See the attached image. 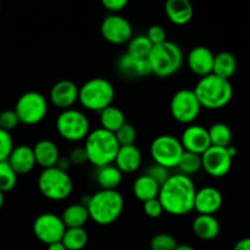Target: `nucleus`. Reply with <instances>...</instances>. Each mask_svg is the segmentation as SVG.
<instances>
[{
	"label": "nucleus",
	"instance_id": "nucleus-12",
	"mask_svg": "<svg viewBox=\"0 0 250 250\" xmlns=\"http://www.w3.org/2000/svg\"><path fill=\"white\" fill-rule=\"evenodd\" d=\"M100 33L109 43L114 45H122L132 39L133 28L126 17L120 14H109L104 17L100 24Z\"/></svg>",
	"mask_w": 250,
	"mask_h": 250
},
{
	"label": "nucleus",
	"instance_id": "nucleus-41",
	"mask_svg": "<svg viewBox=\"0 0 250 250\" xmlns=\"http://www.w3.org/2000/svg\"><path fill=\"white\" fill-rule=\"evenodd\" d=\"M143 210L146 214V216L151 217V219H158V217H160L165 212L163 209V205H161L160 200L158 198L143 203Z\"/></svg>",
	"mask_w": 250,
	"mask_h": 250
},
{
	"label": "nucleus",
	"instance_id": "nucleus-46",
	"mask_svg": "<svg viewBox=\"0 0 250 250\" xmlns=\"http://www.w3.org/2000/svg\"><path fill=\"white\" fill-rule=\"evenodd\" d=\"M48 250H66V248L63 247V244L61 242H56V243L49 244Z\"/></svg>",
	"mask_w": 250,
	"mask_h": 250
},
{
	"label": "nucleus",
	"instance_id": "nucleus-33",
	"mask_svg": "<svg viewBox=\"0 0 250 250\" xmlns=\"http://www.w3.org/2000/svg\"><path fill=\"white\" fill-rule=\"evenodd\" d=\"M177 168L180 170V173L190 177V175H194L198 171L202 170V155L190 153V151H185L183 155L181 156Z\"/></svg>",
	"mask_w": 250,
	"mask_h": 250
},
{
	"label": "nucleus",
	"instance_id": "nucleus-20",
	"mask_svg": "<svg viewBox=\"0 0 250 250\" xmlns=\"http://www.w3.org/2000/svg\"><path fill=\"white\" fill-rule=\"evenodd\" d=\"M7 163L10 164L17 175H26L34 168L36 159H34L33 148L26 144L14 146L11 154H10Z\"/></svg>",
	"mask_w": 250,
	"mask_h": 250
},
{
	"label": "nucleus",
	"instance_id": "nucleus-30",
	"mask_svg": "<svg viewBox=\"0 0 250 250\" xmlns=\"http://www.w3.org/2000/svg\"><path fill=\"white\" fill-rule=\"evenodd\" d=\"M208 132H209L210 143H211L212 146L229 148V146H232L233 133H232L229 125L222 124V122H216V124L211 125L208 128Z\"/></svg>",
	"mask_w": 250,
	"mask_h": 250
},
{
	"label": "nucleus",
	"instance_id": "nucleus-49",
	"mask_svg": "<svg viewBox=\"0 0 250 250\" xmlns=\"http://www.w3.org/2000/svg\"><path fill=\"white\" fill-rule=\"evenodd\" d=\"M0 11H1V4H0Z\"/></svg>",
	"mask_w": 250,
	"mask_h": 250
},
{
	"label": "nucleus",
	"instance_id": "nucleus-44",
	"mask_svg": "<svg viewBox=\"0 0 250 250\" xmlns=\"http://www.w3.org/2000/svg\"><path fill=\"white\" fill-rule=\"evenodd\" d=\"M71 165H72V164H71L68 156L67 158H65V156H60V159H59V161H58V164H56L55 167H58V168H60V170L66 171V172H67V170L71 167Z\"/></svg>",
	"mask_w": 250,
	"mask_h": 250
},
{
	"label": "nucleus",
	"instance_id": "nucleus-45",
	"mask_svg": "<svg viewBox=\"0 0 250 250\" xmlns=\"http://www.w3.org/2000/svg\"><path fill=\"white\" fill-rule=\"evenodd\" d=\"M233 250H250V237L242 238L241 241L234 244Z\"/></svg>",
	"mask_w": 250,
	"mask_h": 250
},
{
	"label": "nucleus",
	"instance_id": "nucleus-26",
	"mask_svg": "<svg viewBox=\"0 0 250 250\" xmlns=\"http://www.w3.org/2000/svg\"><path fill=\"white\" fill-rule=\"evenodd\" d=\"M60 217L66 229H84V225L89 220V214L87 208L77 203L68 205Z\"/></svg>",
	"mask_w": 250,
	"mask_h": 250
},
{
	"label": "nucleus",
	"instance_id": "nucleus-6",
	"mask_svg": "<svg viewBox=\"0 0 250 250\" xmlns=\"http://www.w3.org/2000/svg\"><path fill=\"white\" fill-rule=\"evenodd\" d=\"M115 94L116 92L110 81L103 77H94L80 87L78 102L85 110L100 112L112 105Z\"/></svg>",
	"mask_w": 250,
	"mask_h": 250
},
{
	"label": "nucleus",
	"instance_id": "nucleus-7",
	"mask_svg": "<svg viewBox=\"0 0 250 250\" xmlns=\"http://www.w3.org/2000/svg\"><path fill=\"white\" fill-rule=\"evenodd\" d=\"M38 189L46 199L61 202L67 199L73 190L72 178L58 167L44 168L38 177Z\"/></svg>",
	"mask_w": 250,
	"mask_h": 250
},
{
	"label": "nucleus",
	"instance_id": "nucleus-27",
	"mask_svg": "<svg viewBox=\"0 0 250 250\" xmlns=\"http://www.w3.org/2000/svg\"><path fill=\"white\" fill-rule=\"evenodd\" d=\"M99 121L100 128L115 133L117 129L121 128L126 124V116L120 107L110 105L99 112Z\"/></svg>",
	"mask_w": 250,
	"mask_h": 250
},
{
	"label": "nucleus",
	"instance_id": "nucleus-36",
	"mask_svg": "<svg viewBox=\"0 0 250 250\" xmlns=\"http://www.w3.org/2000/svg\"><path fill=\"white\" fill-rule=\"evenodd\" d=\"M115 137H116L117 142H119L120 146H133L136 143L137 139V131L134 128L133 125L126 124L121 127V128L117 129L115 132Z\"/></svg>",
	"mask_w": 250,
	"mask_h": 250
},
{
	"label": "nucleus",
	"instance_id": "nucleus-1",
	"mask_svg": "<svg viewBox=\"0 0 250 250\" xmlns=\"http://www.w3.org/2000/svg\"><path fill=\"white\" fill-rule=\"evenodd\" d=\"M197 188L189 176L175 173L160 187L158 199L164 211L173 216H185L194 210Z\"/></svg>",
	"mask_w": 250,
	"mask_h": 250
},
{
	"label": "nucleus",
	"instance_id": "nucleus-29",
	"mask_svg": "<svg viewBox=\"0 0 250 250\" xmlns=\"http://www.w3.org/2000/svg\"><path fill=\"white\" fill-rule=\"evenodd\" d=\"M237 66V59L233 54L229 51H220L219 54H215L212 73L229 81L236 73Z\"/></svg>",
	"mask_w": 250,
	"mask_h": 250
},
{
	"label": "nucleus",
	"instance_id": "nucleus-9",
	"mask_svg": "<svg viewBox=\"0 0 250 250\" xmlns=\"http://www.w3.org/2000/svg\"><path fill=\"white\" fill-rule=\"evenodd\" d=\"M14 110L21 124L33 126L45 119L49 111V104L42 93L31 90L23 93L17 99Z\"/></svg>",
	"mask_w": 250,
	"mask_h": 250
},
{
	"label": "nucleus",
	"instance_id": "nucleus-13",
	"mask_svg": "<svg viewBox=\"0 0 250 250\" xmlns=\"http://www.w3.org/2000/svg\"><path fill=\"white\" fill-rule=\"evenodd\" d=\"M32 229L36 238L46 246L61 242L66 231L61 217L53 212H44L37 216Z\"/></svg>",
	"mask_w": 250,
	"mask_h": 250
},
{
	"label": "nucleus",
	"instance_id": "nucleus-35",
	"mask_svg": "<svg viewBox=\"0 0 250 250\" xmlns=\"http://www.w3.org/2000/svg\"><path fill=\"white\" fill-rule=\"evenodd\" d=\"M150 250H175L178 243L175 237L170 233H158L151 238Z\"/></svg>",
	"mask_w": 250,
	"mask_h": 250
},
{
	"label": "nucleus",
	"instance_id": "nucleus-23",
	"mask_svg": "<svg viewBox=\"0 0 250 250\" xmlns=\"http://www.w3.org/2000/svg\"><path fill=\"white\" fill-rule=\"evenodd\" d=\"M33 153L34 159H36L37 165L41 166L42 168H50L55 167L60 159V151H59L58 146L50 139H42L34 144Z\"/></svg>",
	"mask_w": 250,
	"mask_h": 250
},
{
	"label": "nucleus",
	"instance_id": "nucleus-4",
	"mask_svg": "<svg viewBox=\"0 0 250 250\" xmlns=\"http://www.w3.org/2000/svg\"><path fill=\"white\" fill-rule=\"evenodd\" d=\"M84 141V150L88 163L94 165L97 168L115 163L120 144L114 133L99 127L94 131H90Z\"/></svg>",
	"mask_w": 250,
	"mask_h": 250
},
{
	"label": "nucleus",
	"instance_id": "nucleus-32",
	"mask_svg": "<svg viewBox=\"0 0 250 250\" xmlns=\"http://www.w3.org/2000/svg\"><path fill=\"white\" fill-rule=\"evenodd\" d=\"M127 44H128L127 54H129V55L136 59H148L149 54H150L151 49H153L151 43L143 34L142 36L132 37V39Z\"/></svg>",
	"mask_w": 250,
	"mask_h": 250
},
{
	"label": "nucleus",
	"instance_id": "nucleus-38",
	"mask_svg": "<svg viewBox=\"0 0 250 250\" xmlns=\"http://www.w3.org/2000/svg\"><path fill=\"white\" fill-rule=\"evenodd\" d=\"M21 124L15 110H4L0 112V129L11 132Z\"/></svg>",
	"mask_w": 250,
	"mask_h": 250
},
{
	"label": "nucleus",
	"instance_id": "nucleus-11",
	"mask_svg": "<svg viewBox=\"0 0 250 250\" xmlns=\"http://www.w3.org/2000/svg\"><path fill=\"white\" fill-rule=\"evenodd\" d=\"M202 109V105L193 89H180L171 98L170 112L180 124L192 125L198 119Z\"/></svg>",
	"mask_w": 250,
	"mask_h": 250
},
{
	"label": "nucleus",
	"instance_id": "nucleus-24",
	"mask_svg": "<svg viewBox=\"0 0 250 250\" xmlns=\"http://www.w3.org/2000/svg\"><path fill=\"white\" fill-rule=\"evenodd\" d=\"M193 232L203 241H212L221 231L220 222L214 215H198L192 225Z\"/></svg>",
	"mask_w": 250,
	"mask_h": 250
},
{
	"label": "nucleus",
	"instance_id": "nucleus-17",
	"mask_svg": "<svg viewBox=\"0 0 250 250\" xmlns=\"http://www.w3.org/2000/svg\"><path fill=\"white\" fill-rule=\"evenodd\" d=\"M214 59L215 54L212 53L211 49L204 45L194 46L190 49L187 55L188 68L200 78L209 76L211 75L214 68Z\"/></svg>",
	"mask_w": 250,
	"mask_h": 250
},
{
	"label": "nucleus",
	"instance_id": "nucleus-37",
	"mask_svg": "<svg viewBox=\"0 0 250 250\" xmlns=\"http://www.w3.org/2000/svg\"><path fill=\"white\" fill-rule=\"evenodd\" d=\"M144 175H146L148 177H150L151 180L155 181V182L161 187V186H163L164 183L168 180V177L171 176V173H170V170H168V168H166V167H164V166L153 163V164H150L148 167H146Z\"/></svg>",
	"mask_w": 250,
	"mask_h": 250
},
{
	"label": "nucleus",
	"instance_id": "nucleus-39",
	"mask_svg": "<svg viewBox=\"0 0 250 250\" xmlns=\"http://www.w3.org/2000/svg\"><path fill=\"white\" fill-rule=\"evenodd\" d=\"M12 149H14V141L10 132L0 129V163L7 161Z\"/></svg>",
	"mask_w": 250,
	"mask_h": 250
},
{
	"label": "nucleus",
	"instance_id": "nucleus-15",
	"mask_svg": "<svg viewBox=\"0 0 250 250\" xmlns=\"http://www.w3.org/2000/svg\"><path fill=\"white\" fill-rule=\"evenodd\" d=\"M181 144L185 151L203 155L211 146L208 128L200 125H188L181 136Z\"/></svg>",
	"mask_w": 250,
	"mask_h": 250
},
{
	"label": "nucleus",
	"instance_id": "nucleus-25",
	"mask_svg": "<svg viewBox=\"0 0 250 250\" xmlns=\"http://www.w3.org/2000/svg\"><path fill=\"white\" fill-rule=\"evenodd\" d=\"M132 190H133V194L137 199L141 200L142 203H146L148 200L156 199L159 197L160 186L146 175H142L134 180Z\"/></svg>",
	"mask_w": 250,
	"mask_h": 250
},
{
	"label": "nucleus",
	"instance_id": "nucleus-28",
	"mask_svg": "<svg viewBox=\"0 0 250 250\" xmlns=\"http://www.w3.org/2000/svg\"><path fill=\"white\" fill-rule=\"evenodd\" d=\"M122 175L124 173L114 164H111V165L98 167L95 178H97V183L99 185L100 189L117 190V187L122 182Z\"/></svg>",
	"mask_w": 250,
	"mask_h": 250
},
{
	"label": "nucleus",
	"instance_id": "nucleus-31",
	"mask_svg": "<svg viewBox=\"0 0 250 250\" xmlns=\"http://www.w3.org/2000/svg\"><path fill=\"white\" fill-rule=\"evenodd\" d=\"M61 243L66 250H82L88 243V233L84 229H66Z\"/></svg>",
	"mask_w": 250,
	"mask_h": 250
},
{
	"label": "nucleus",
	"instance_id": "nucleus-42",
	"mask_svg": "<svg viewBox=\"0 0 250 250\" xmlns=\"http://www.w3.org/2000/svg\"><path fill=\"white\" fill-rule=\"evenodd\" d=\"M102 5L110 14H119L127 6V0H102Z\"/></svg>",
	"mask_w": 250,
	"mask_h": 250
},
{
	"label": "nucleus",
	"instance_id": "nucleus-43",
	"mask_svg": "<svg viewBox=\"0 0 250 250\" xmlns=\"http://www.w3.org/2000/svg\"><path fill=\"white\" fill-rule=\"evenodd\" d=\"M71 164L72 165H83L84 163H87L88 158L87 154H85L84 146H80V148H75L68 155Z\"/></svg>",
	"mask_w": 250,
	"mask_h": 250
},
{
	"label": "nucleus",
	"instance_id": "nucleus-5",
	"mask_svg": "<svg viewBox=\"0 0 250 250\" xmlns=\"http://www.w3.org/2000/svg\"><path fill=\"white\" fill-rule=\"evenodd\" d=\"M151 73L161 78H167L176 75L181 70L185 61L182 49L180 45L170 41L153 46L148 56Z\"/></svg>",
	"mask_w": 250,
	"mask_h": 250
},
{
	"label": "nucleus",
	"instance_id": "nucleus-14",
	"mask_svg": "<svg viewBox=\"0 0 250 250\" xmlns=\"http://www.w3.org/2000/svg\"><path fill=\"white\" fill-rule=\"evenodd\" d=\"M232 160L227 148L211 146L202 155V168L211 177L221 178L231 170Z\"/></svg>",
	"mask_w": 250,
	"mask_h": 250
},
{
	"label": "nucleus",
	"instance_id": "nucleus-34",
	"mask_svg": "<svg viewBox=\"0 0 250 250\" xmlns=\"http://www.w3.org/2000/svg\"><path fill=\"white\" fill-rule=\"evenodd\" d=\"M17 175L14 168L10 166L7 161H1L0 163V192L4 193L10 192L14 189L17 185Z\"/></svg>",
	"mask_w": 250,
	"mask_h": 250
},
{
	"label": "nucleus",
	"instance_id": "nucleus-8",
	"mask_svg": "<svg viewBox=\"0 0 250 250\" xmlns=\"http://www.w3.org/2000/svg\"><path fill=\"white\" fill-rule=\"evenodd\" d=\"M56 131L65 141H84L90 132V122L87 115L81 110H62L56 117Z\"/></svg>",
	"mask_w": 250,
	"mask_h": 250
},
{
	"label": "nucleus",
	"instance_id": "nucleus-47",
	"mask_svg": "<svg viewBox=\"0 0 250 250\" xmlns=\"http://www.w3.org/2000/svg\"><path fill=\"white\" fill-rule=\"evenodd\" d=\"M175 250H195L193 247L188 246V244H178L177 248H176Z\"/></svg>",
	"mask_w": 250,
	"mask_h": 250
},
{
	"label": "nucleus",
	"instance_id": "nucleus-48",
	"mask_svg": "<svg viewBox=\"0 0 250 250\" xmlns=\"http://www.w3.org/2000/svg\"><path fill=\"white\" fill-rule=\"evenodd\" d=\"M2 205H4V194L0 192V209L2 208Z\"/></svg>",
	"mask_w": 250,
	"mask_h": 250
},
{
	"label": "nucleus",
	"instance_id": "nucleus-16",
	"mask_svg": "<svg viewBox=\"0 0 250 250\" xmlns=\"http://www.w3.org/2000/svg\"><path fill=\"white\" fill-rule=\"evenodd\" d=\"M78 90L80 87L70 80H61L51 87L50 102L54 106L62 110L72 109L73 105L78 102Z\"/></svg>",
	"mask_w": 250,
	"mask_h": 250
},
{
	"label": "nucleus",
	"instance_id": "nucleus-19",
	"mask_svg": "<svg viewBox=\"0 0 250 250\" xmlns=\"http://www.w3.org/2000/svg\"><path fill=\"white\" fill-rule=\"evenodd\" d=\"M117 71L126 78L146 77L151 75V67L148 59H136L127 53L119 58Z\"/></svg>",
	"mask_w": 250,
	"mask_h": 250
},
{
	"label": "nucleus",
	"instance_id": "nucleus-3",
	"mask_svg": "<svg viewBox=\"0 0 250 250\" xmlns=\"http://www.w3.org/2000/svg\"><path fill=\"white\" fill-rule=\"evenodd\" d=\"M125 199L119 190L100 189L90 195L87 205L89 219L100 226L111 225L121 216Z\"/></svg>",
	"mask_w": 250,
	"mask_h": 250
},
{
	"label": "nucleus",
	"instance_id": "nucleus-40",
	"mask_svg": "<svg viewBox=\"0 0 250 250\" xmlns=\"http://www.w3.org/2000/svg\"><path fill=\"white\" fill-rule=\"evenodd\" d=\"M146 37L148 38V41L150 42L153 46L163 44L164 42L167 41V39H166L167 36H166L165 28H164L163 26H160V24H153V26L149 27L148 31H146Z\"/></svg>",
	"mask_w": 250,
	"mask_h": 250
},
{
	"label": "nucleus",
	"instance_id": "nucleus-22",
	"mask_svg": "<svg viewBox=\"0 0 250 250\" xmlns=\"http://www.w3.org/2000/svg\"><path fill=\"white\" fill-rule=\"evenodd\" d=\"M165 14L171 23L185 26L192 21L194 7L189 0H168L165 4Z\"/></svg>",
	"mask_w": 250,
	"mask_h": 250
},
{
	"label": "nucleus",
	"instance_id": "nucleus-2",
	"mask_svg": "<svg viewBox=\"0 0 250 250\" xmlns=\"http://www.w3.org/2000/svg\"><path fill=\"white\" fill-rule=\"evenodd\" d=\"M202 107L219 110L229 104L233 97V87L229 80L211 75L202 77L193 88Z\"/></svg>",
	"mask_w": 250,
	"mask_h": 250
},
{
	"label": "nucleus",
	"instance_id": "nucleus-18",
	"mask_svg": "<svg viewBox=\"0 0 250 250\" xmlns=\"http://www.w3.org/2000/svg\"><path fill=\"white\" fill-rule=\"evenodd\" d=\"M224 197L217 188L207 186L197 189L194 199V210L199 215H214L221 209Z\"/></svg>",
	"mask_w": 250,
	"mask_h": 250
},
{
	"label": "nucleus",
	"instance_id": "nucleus-21",
	"mask_svg": "<svg viewBox=\"0 0 250 250\" xmlns=\"http://www.w3.org/2000/svg\"><path fill=\"white\" fill-rule=\"evenodd\" d=\"M143 156L136 144L120 146L114 165L122 173H133L142 166Z\"/></svg>",
	"mask_w": 250,
	"mask_h": 250
},
{
	"label": "nucleus",
	"instance_id": "nucleus-10",
	"mask_svg": "<svg viewBox=\"0 0 250 250\" xmlns=\"http://www.w3.org/2000/svg\"><path fill=\"white\" fill-rule=\"evenodd\" d=\"M183 153L185 149L181 141L171 134L158 136L150 144V155L154 163L168 170L177 167Z\"/></svg>",
	"mask_w": 250,
	"mask_h": 250
}]
</instances>
